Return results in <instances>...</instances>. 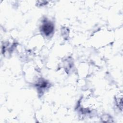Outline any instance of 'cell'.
I'll return each mask as SVG.
<instances>
[{
  "label": "cell",
  "instance_id": "6da1fadb",
  "mask_svg": "<svg viewBox=\"0 0 123 123\" xmlns=\"http://www.w3.org/2000/svg\"><path fill=\"white\" fill-rule=\"evenodd\" d=\"M53 25L50 22L45 23L42 26V30L46 36L50 35L53 31Z\"/></svg>",
  "mask_w": 123,
  "mask_h": 123
}]
</instances>
